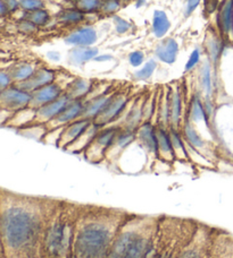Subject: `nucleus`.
<instances>
[{
  "mask_svg": "<svg viewBox=\"0 0 233 258\" xmlns=\"http://www.w3.org/2000/svg\"><path fill=\"white\" fill-rule=\"evenodd\" d=\"M54 200L1 189V258H42L47 220Z\"/></svg>",
  "mask_w": 233,
  "mask_h": 258,
  "instance_id": "1",
  "label": "nucleus"
},
{
  "mask_svg": "<svg viewBox=\"0 0 233 258\" xmlns=\"http://www.w3.org/2000/svg\"><path fill=\"white\" fill-rule=\"evenodd\" d=\"M128 213L108 206L82 204L75 227L73 258H108Z\"/></svg>",
  "mask_w": 233,
  "mask_h": 258,
  "instance_id": "2",
  "label": "nucleus"
},
{
  "mask_svg": "<svg viewBox=\"0 0 233 258\" xmlns=\"http://www.w3.org/2000/svg\"><path fill=\"white\" fill-rule=\"evenodd\" d=\"M159 216L129 212L114 238L108 258H153Z\"/></svg>",
  "mask_w": 233,
  "mask_h": 258,
  "instance_id": "3",
  "label": "nucleus"
},
{
  "mask_svg": "<svg viewBox=\"0 0 233 258\" xmlns=\"http://www.w3.org/2000/svg\"><path fill=\"white\" fill-rule=\"evenodd\" d=\"M81 205L55 198L47 220L42 258H73L75 227Z\"/></svg>",
  "mask_w": 233,
  "mask_h": 258,
  "instance_id": "4",
  "label": "nucleus"
},
{
  "mask_svg": "<svg viewBox=\"0 0 233 258\" xmlns=\"http://www.w3.org/2000/svg\"><path fill=\"white\" fill-rule=\"evenodd\" d=\"M199 221L160 214L158 239L153 258H176L182 246L190 239Z\"/></svg>",
  "mask_w": 233,
  "mask_h": 258,
  "instance_id": "5",
  "label": "nucleus"
},
{
  "mask_svg": "<svg viewBox=\"0 0 233 258\" xmlns=\"http://www.w3.org/2000/svg\"><path fill=\"white\" fill-rule=\"evenodd\" d=\"M213 229L212 225L199 222L190 239L181 247L176 258H208Z\"/></svg>",
  "mask_w": 233,
  "mask_h": 258,
  "instance_id": "6",
  "label": "nucleus"
},
{
  "mask_svg": "<svg viewBox=\"0 0 233 258\" xmlns=\"http://www.w3.org/2000/svg\"><path fill=\"white\" fill-rule=\"evenodd\" d=\"M131 101L132 100H130L129 92H126V91H115L104 110L93 121L100 127L118 125L125 114L126 110H128Z\"/></svg>",
  "mask_w": 233,
  "mask_h": 258,
  "instance_id": "7",
  "label": "nucleus"
},
{
  "mask_svg": "<svg viewBox=\"0 0 233 258\" xmlns=\"http://www.w3.org/2000/svg\"><path fill=\"white\" fill-rule=\"evenodd\" d=\"M120 125H109L101 127L99 133L94 137L91 144L84 151V157L91 163H99V162L106 160L107 151L112 146L116 135L120 130Z\"/></svg>",
  "mask_w": 233,
  "mask_h": 258,
  "instance_id": "8",
  "label": "nucleus"
},
{
  "mask_svg": "<svg viewBox=\"0 0 233 258\" xmlns=\"http://www.w3.org/2000/svg\"><path fill=\"white\" fill-rule=\"evenodd\" d=\"M32 93L26 92L17 85H11L0 92V105L1 110L15 113L30 106Z\"/></svg>",
  "mask_w": 233,
  "mask_h": 258,
  "instance_id": "9",
  "label": "nucleus"
},
{
  "mask_svg": "<svg viewBox=\"0 0 233 258\" xmlns=\"http://www.w3.org/2000/svg\"><path fill=\"white\" fill-rule=\"evenodd\" d=\"M137 142L147 154L148 160L155 162L158 158V144H157V125L153 121L142 122L137 129Z\"/></svg>",
  "mask_w": 233,
  "mask_h": 258,
  "instance_id": "10",
  "label": "nucleus"
},
{
  "mask_svg": "<svg viewBox=\"0 0 233 258\" xmlns=\"http://www.w3.org/2000/svg\"><path fill=\"white\" fill-rule=\"evenodd\" d=\"M208 258H233L232 232L214 227Z\"/></svg>",
  "mask_w": 233,
  "mask_h": 258,
  "instance_id": "11",
  "label": "nucleus"
},
{
  "mask_svg": "<svg viewBox=\"0 0 233 258\" xmlns=\"http://www.w3.org/2000/svg\"><path fill=\"white\" fill-rule=\"evenodd\" d=\"M180 129H181V133L183 135L184 141L188 145H190L191 148L199 151L201 154H204V155L208 157L209 160L214 162V155H215L214 150H213L211 144H209L206 140H204L203 136L197 132V129L195 128V125L189 120L187 116H185L184 120L182 122V126H181Z\"/></svg>",
  "mask_w": 233,
  "mask_h": 258,
  "instance_id": "12",
  "label": "nucleus"
},
{
  "mask_svg": "<svg viewBox=\"0 0 233 258\" xmlns=\"http://www.w3.org/2000/svg\"><path fill=\"white\" fill-rule=\"evenodd\" d=\"M84 100H71L65 109L58 116L45 126V130H54L58 128H64L71 122L82 118L84 110Z\"/></svg>",
  "mask_w": 233,
  "mask_h": 258,
  "instance_id": "13",
  "label": "nucleus"
},
{
  "mask_svg": "<svg viewBox=\"0 0 233 258\" xmlns=\"http://www.w3.org/2000/svg\"><path fill=\"white\" fill-rule=\"evenodd\" d=\"M70 101L71 99L67 97L66 93H64L55 101L40 106V108L37 109L35 118L31 126H46L47 124H49L65 109V106L69 104Z\"/></svg>",
  "mask_w": 233,
  "mask_h": 258,
  "instance_id": "14",
  "label": "nucleus"
},
{
  "mask_svg": "<svg viewBox=\"0 0 233 258\" xmlns=\"http://www.w3.org/2000/svg\"><path fill=\"white\" fill-rule=\"evenodd\" d=\"M137 142V130H132L125 127H121L120 130L116 135L115 140H114L112 146L107 151L106 154V160L110 162L118 161V158L121 157L126 150L130 146L133 145Z\"/></svg>",
  "mask_w": 233,
  "mask_h": 258,
  "instance_id": "15",
  "label": "nucleus"
},
{
  "mask_svg": "<svg viewBox=\"0 0 233 258\" xmlns=\"http://www.w3.org/2000/svg\"><path fill=\"white\" fill-rule=\"evenodd\" d=\"M167 102L169 112V127L181 128L185 116L183 114V99L180 87L176 84L167 89Z\"/></svg>",
  "mask_w": 233,
  "mask_h": 258,
  "instance_id": "16",
  "label": "nucleus"
},
{
  "mask_svg": "<svg viewBox=\"0 0 233 258\" xmlns=\"http://www.w3.org/2000/svg\"><path fill=\"white\" fill-rule=\"evenodd\" d=\"M56 78H57L56 70L50 69L48 67H39L29 79H26V81L15 85L21 87V89L26 91V92L33 93L37 90L41 89V87L47 86L51 84V83L56 82Z\"/></svg>",
  "mask_w": 233,
  "mask_h": 258,
  "instance_id": "17",
  "label": "nucleus"
},
{
  "mask_svg": "<svg viewBox=\"0 0 233 258\" xmlns=\"http://www.w3.org/2000/svg\"><path fill=\"white\" fill-rule=\"evenodd\" d=\"M66 86H63L57 81L51 83V84L43 86L32 93V100H31L30 106L33 109H39L40 106L47 104L56 100L59 97H62L65 93Z\"/></svg>",
  "mask_w": 233,
  "mask_h": 258,
  "instance_id": "18",
  "label": "nucleus"
},
{
  "mask_svg": "<svg viewBox=\"0 0 233 258\" xmlns=\"http://www.w3.org/2000/svg\"><path fill=\"white\" fill-rule=\"evenodd\" d=\"M115 91H112L110 89L104 91V92L98 94H91L85 99L84 103V110L82 113V118L88 119V120H94L99 113L107 104L109 99L112 98Z\"/></svg>",
  "mask_w": 233,
  "mask_h": 258,
  "instance_id": "19",
  "label": "nucleus"
},
{
  "mask_svg": "<svg viewBox=\"0 0 233 258\" xmlns=\"http://www.w3.org/2000/svg\"><path fill=\"white\" fill-rule=\"evenodd\" d=\"M92 120H88V119L81 118L65 126L64 128L62 129V134H61V137H59L57 148L62 150H66L71 144H73V143L84 133V130L88 128Z\"/></svg>",
  "mask_w": 233,
  "mask_h": 258,
  "instance_id": "20",
  "label": "nucleus"
},
{
  "mask_svg": "<svg viewBox=\"0 0 233 258\" xmlns=\"http://www.w3.org/2000/svg\"><path fill=\"white\" fill-rule=\"evenodd\" d=\"M144 100L145 99L142 98L132 100L118 125L132 130H137L139 128L144 122Z\"/></svg>",
  "mask_w": 233,
  "mask_h": 258,
  "instance_id": "21",
  "label": "nucleus"
},
{
  "mask_svg": "<svg viewBox=\"0 0 233 258\" xmlns=\"http://www.w3.org/2000/svg\"><path fill=\"white\" fill-rule=\"evenodd\" d=\"M67 45L73 47H92L97 42L98 35L96 30L91 26H81L64 39Z\"/></svg>",
  "mask_w": 233,
  "mask_h": 258,
  "instance_id": "22",
  "label": "nucleus"
},
{
  "mask_svg": "<svg viewBox=\"0 0 233 258\" xmlns=\"http://www.w3.org/2000/svg\"><path fill=\"white\" fill-rule=\"evenodd\" d=\"M157 144H158V160L171 164L176 161L168 127L157 125Z\"/></svg>",
  "mask_w": 233,
  "mask_h": 258,
  "instance_id": "23",
  "label": "nucleus"
},
{
  "mask_svg": "<svg viewBox=\"0 0 233 258\" xmlns=\"http://www.w3.org/2000/svg\"><path fill=\"white\" fill-rule=\"evenodd\" d=\"M93 90V82L91 79L83 77L72 78L67 84L65 93L71 100H85Z\"/></svg>",
  "mask_w": 233,
  "mask_h": 258,
  "instance_id": "24",
  "label": "nucleus"
},
{
  "mask_svg": "<svg viewBox=\"0 0 233 258\" xmlns=\"http://www.w3.org/2000/svg\"><path fill=\"white\" fill-rule=\"evenodd\" d=\"M187 118L193 125L198 124V122H203L208 128H211V121H209L206 109H205L204 98L201 93L192 94L190 102H189Z\"/></svg>",
  "mask_w": 233,
  "mask_h": 258,
  "instance_id": "25",
  "label": "nucleus"
},
{
  "mask_svg": "<svg viewBox=\"0 0 233 258\" xmlns=\"http://www.w3.org/2000/svg\"><path fill=\"white\" fill-rule=\"evenodd\" d=\"M100 129L101 127L98 124H96L94 121H92L91 124L89 125L88 128L84 130V133L82 134L81 136L73 143V144H71L65 151L74 154L84 153V151L89 148L90 144H91L92 141L94 140V137L97 136V134L99 133Z\"/></svg>",
  "mask_w": 233,
  "mask_h": 258,
  "instance_id": "26",
  "label": "nucleus"
},
{
  "mask_svg": "<svg viewBox=\"0 0 233 258\" xmlns=\"http://www.w3.org/2000/svg\"><path fill=\"white\" fill-rule=\"evenodd\" d=\"M198 82L200 93L205 99H212L214 95V79L212 75V63L209 61H204L201 63L199 74H198Z\"/></svg>",
  "mask_w": 233,
  "mask_h": 258,
  "instance_id": "27",
  "label": "nucleus"
},
{
  "mask_svg": "<svg viewBox=\"0 0 233 258\" xmlns=\"http://www.w3.org/2000/svg\"><path fill=\"white\" fill-rule=\"evenodd\" d=\"M177 52H179V45L173 38L164 39L155 50L157 58L167 65H172L175 62Z\"/></svg>",
  "mask_w": 233,
  "mask_h": 258,
  "instance_id": "28",
  "label": "nucleus"
},
{
  "mask_svg": "<svg viewBox=\"0 0 233 258\" xmlns=\"http://www.w3.org/2000/svg\"><path fill=\"white\" fill-rule=\"evenodd\" d=\"M99 54V50L94 47H74L69 53V62L73 66L80 67L85 62L94 60Z\"/></svg>",
  "mask_w": 233,
  "mask_h": 258,
  "instance_id": "29",
  "label": "nucleus"
},
{
  "mask_svg": "<svg viewBox=\"0 0 233 258\" xmlns=\"http://www.w3.org/2000/svg\"><path fill=\"white\" fill-rule=\"evenodd\" d=\"M217 25L221 33L228 35L233 27V0H224L219 8Z\"/></svg>",
  "mask_w": 233,
  "mask_h": 258,
  "instance_id": "30",
  "label": "nucleus"
},
{
  "mask_svg": "<svg viewBox=\"0 0 233 258\" xmlns=\"http://www.w3.org/2000/svg\"><path fill=\"white\" fill-rule=\"evenodd\" d=\"M169 135H171V141L173 151L175 154V160L179 162H189L188 152H187V143H185L183 135L181 133L180 128L175 127H168Z\"/></svg>",
  "mask_w": 233,
  "mask_h": 258,
  "instance_id": "31",
  "label": "nucleus"
},
{
  "mask_svg": "<svg viewBox=\"0 0 233 258\" xmlns=\"http://www.w3.org/2000/svg\"><path fill=\"white\" fill-rule=\"evenodd\" d=\"M38 67L31 62H18L8 69L11 78H13L14 84H19V83L29 79L34 71L37 70Z\"/></svg>",
  "mask_w": 233,
  "mask_h": 258,
  "instance_id": "32",
  "label": "nucleus"
},
{
  "mask_svg": "<svg viewBox=\"0 0 233 258\" xmlns=\"http://www.w3.org/2000/svg\"><path fill=\"white\" fill-rule=\"evenodd\" d=\"M35 112H37V110L31 108V106H27L25 109L15 112L6 125H8L10 127H17V128L30 127L32 125V122L35 118Z\"/></svg>",
  "mask_w": 233,
  "mask_h": 258,
  "instance_id": "33",
  "label": "nucleus"
},
{
  "mask_svg": "<svg viewBox=\"0 0 233 258\" xmlns=\"http://www.w3.org/2000/svg\"><path fill=\"white\" fill-rule=\"evenodd\" d=\"M223 42L216 34H209L206 38V41H205V50H206V53L208 55L209 62L212 65H215V63L219 61L220 55L223 51Z\"/></svg>",
  "mask_w": 233,
  "mask_h": 258,
  "instance_id": "34",
  "label": "nucleus"
},
{
  "mask_svg": "<svg viewBox=\"0 0 233 258\" xmlns=\"http://www.w3.org/2000/svg\"><path fill=\"white\" fill-rule=\"evenodd\" d=\"M84 19V13H82L78 8H73V9H63L59 11V14L57 15L58 23L65 26H77L78 24L83 23Z\"/></svg>",
  "mask_w": 233,
  "mask_h": 258,
  "instance_id": "35",
  "label": "nucleus"
},
{
  "mask_svg": "<svg viewBox=\"0 0 233 258\" xmlns=\"http://www.w3.org/2000/svg\"><path fill=\"white\" fill-rule=\"evenodd\" d=\"M169 27H171V22L166 13L163 10H156L153 17V32L155 37L158 39L164 38L167 34Z\"/></svg>",
  "mask_w": 233,
  "mask_h": 258,
  "instance_id": "36",
  "label": "nucleus"
},
{
  "mask_svg": "<svg viewBox=\"0 0 233 258\" xmlns=\"http://www.w3.org/2000/svg\"><path fill=\"white\" fill-rule=\"evenodd\" d=\"M22 18L32 22L34 25H37L38 27L48 25L50 19H51L50 14L48 13V10H46V9L27 11V13H25L24 11V15H23Z\"/></svg>",
  "mask_w": 233,
  "mask_h": 258,
  "instance_id": "37",
  "label": "nucleus"
},
{
  "mask_svg": "<svg viewBox=\"0 0 233 258\" xmlns=\"http://www.w3.org/2000/svg\"><path fill=\"white\" fill-rule=\"evenodd\" d=\"M187 152H188L189 162H191V163L201 166V168H214V162L209 160V158L205 156L204 154H201L199 151L191 148V146L188 144H187Z\"/></svg>",
  "mask_w": 233,
  "mask_h": 258,
  "instance_id": "38",
  "label": "nucleus"
},
{
  "mask_svg": "<svg viewBox=\"0 0 233 258\" xmlns=\"http://www.w3.org/2000/svg\"><path fill=\"white\" fill-rule=\"evenodd\" d=\"M75 6L84 14L96 13V11L100 10L101 0H77Z\"/></svg>",
  "mask_w": 233,
  "mask_h": 258,
  "instance_id": "39",
  "label": "nucleus"
},
{
  "mask_svg": "<svg viewBox=\"0 0 233 258\" xmlns=\"http://www.w3.org/2000/svg\"><path fill=\"white\" fill-rule=\"evenodd\" d=\"M157 68V62L155 60H149L146 62V65L142 67L141 69L137 70L134 74V77L139 81H147L150 77L153 76L154 71Z\"/></svg>",
  "mask_w": 233,
  "mask_h": 258,
  "instance_id": "40",
  "label": "nucleus"
},
{
  "mask_svg": "<svg viewBox=\"0 0 233 258\" xmlns=\"http://www.w3.org/2000/svg\"><path fill=\"white\" fill-rule=\"evenodd\" d=\"M156 111V101L154 97L146 98L144 100V122L152 121V118Z\"/></svg>",
  "mask_w": 233,
  "mask_h": 258,
  "instance_id": "41",
  "label": "nucleus"
},
{
  "mask_svg": "<svg viewBox=\"0 0 233 258\" xmlns=\"http://www.w3.org/2000/svg\"><path fill=\"white\" fill-rule=\"evenodd\" d=\"M19 6L25 13H27V11L43 9L45 2H43V0H19Z\"/></svg>",
  "mask_w": 233,
  "mask_h": 258,
  "instance_id": "42",
  "label": "nucleus"
},
{
  "mask_svg": "<svg viewBox=\"0 0 233 258\" xmlns=\"http://www.w3.org/2000/svg\"><path fill=\"white\" fill-rule=\"evenodd\" d=\"M122 0H101L100 10L106 15H112L120 9Z\"/></svg>",
  "mask_w": 233,
  "mask_h": 258,
  "instance_id": "43",
  "label": "nucleus"
},
{
  "mask_svg": "<svg viewBox=\"0 0 233 258\" xmlns=\"http://www.w3.org/2000/svg\"><path fill=\"white\" fill-rule=\"evenodd\" d=\"M17 30L23 34H35L38 32V26L34 25L32 22L27 21V19L22 18L21 21L17 23Z\"/></svg>",
  "mask_w": 233,
  "mask_h": 258,
  "instance_id": "44",
  "label": "nucleus"
},
{
  "mask_svg": "<svg viewBox=\"0 0 233 258\" xmlns=\"http://www.w3.org/2000/svg\"><path fill=\"white\" fill-rule=\"evenodd\" d=\"M201 58V50L200 49H195L191 52L190 57H189L187 63H185V73H190L191 70L195 69V67L198 65Z\"/></svg>",
  "mask_w": 233,
  "mask_h": 258,
  "instance_id": "45",
  "label": "nucleus"
},
{
  "mask_svg": "<svg viewBox=\"0 0 233 258\" xmlns=\"http://www.w3.org/2000/svg\"><path fill=\"white\" fill-rule=\"evenodd\" d=\"M145 60V53L142 51H133L132 53H130L129 55V62L130 65L133 67H138L142 65V62Z\"/></svg>",
  "mask_w": 233,
  "mask_h": 258,
  "instance_id": "46",
  "label": "nucleus"
},
{
  "mask_svg": "<svg viewBox=\"0 0 233 258\" xmlns=\"http://www.w3.org/2000/svg\"><path fill=\"white\" fill-rule=\"evenodd\" d=\"M11 85H14V81L10 76L9 71L1 70V73H0V89L2 91Z\"/></svg>",
  "mask_w": 233,
  "mask_h": 258,
  "instance_id": "47",
  "label": "nucleus"
},
{
  "mask_svg": "<svg viewBox=\"0 0 233 258\" xmlns=\"http://www.w3.org/2000/svg\"><path fill=\"white\" fill-rule=\"evenodd\" d=\"M114 23H115L116 31L120 34L126 33V32L130 30V27H131V25H130V23L128 21H125V19L121 18V17H117V16L114 17Z\"/></svg>",
  "mask_w": 233,
  "mask_h": 258,
  "instance_id": "48",
  "label": "nucleus"
},
{
  "mask_svg": "<svg viewBox=\"0 0 233 258\" xmlns=\"http://www.w3.org/2000/svg\"><path fill=\"white\" fill-rule=\"evenodd\" d=\"M204 6L205 10L208 14H212L219 8V0H204Z\"/></svg>",
  "mask_w": 233,
  "mask_h": 258,
  "instance_id": "49",
  "label": "nucleus"
},
{
  "mask_svg": "<svg viewBox=\"0 0 233 258\" xmlns=\"http://www.w3.org/2000/svg\"><path fill=\"white\" fill-rule=\"evenodd\" d=\"M200 0H187V5H185V15H191L196 8L199 6Z\"/></svg>",
  "mask_w": 233,
  "mask_h": 258,
  "instance_id": "50",
  "label": "nucleus"
},
{
  "mask_svg": "<svg viewBox=\"0 0 233 258\" xmlns=\"http://www.w3.org/2000/svg\"><path fill=\"white\" fill-rule=\"evenodd\" d=\"M3 1L6 2V5L8 7L10 13H14V11H16L18 9V8H21V6H19V1H17V0H3Z\"/></svg>",
  "mask_w": 233,
  "mask_h": 258,
  "instance_id": "51",
  "label": "nucleus"
},
{
  "mask_svg": "<svg viewBox=\"0 0 233 258\" xmlns=\"http://www.w3.org/2000/svg\"><path fill=\"white\" fill-rule=\"evenodd\" d=\"M8 14H10L8 7H7L6 2L1 0V1H0V15H1L2 18H5Z\"/></svg>",
  "mask_w": 233,
  "mask_h": 258,
  "instance_id": "52",
  "label": "nucleus"
},
{
  "mask_svg": "<svg viewBox=\"0 0 233 258\" xmlns=\"http://www.w3.org/2000/svg\"><path fill=\"white\" fill-rule=\"evenodd\" d=\"M110 59H113L112 55H109V54H100V55H98V57H96V59H94V61L104 62V61L110 60Z\"/></svg>",
  "mask_w": 233,
  "mask_h": 258,
  "instance_id": "53",
  "label": "nucleus"
},
{
  "mask_svg": "<svg viewBox=\"0 0 233 258\" xmlns=\"http://www.w3.org/2000/svg\"><path fill=\"white\" fill-rule=\"evenodd\" d=\"M142 3H144V0H138V3H137V7H140Z\"/></svg>",
  "mask_w": 233,
  "mask_h": 258,
  "instance_id": "54",
  "label": "nucleus"
},
{
  "mask_svg": "<svg viewBox=\"0 0 233 258\" xmlns=\"http://www.w3.org/2000/svg\"><path fill=\"white\" fill-rule=\"evenodd\" d=\"M123 1H130V0H123Z\"/></svg>",
  "mask_w": 233,
  "mask_h": 258,
  "instance_id": "55",
  "label": "nucleus"
},
{
  "mask_svg": "<svg viewBox=\"0 0 233 258\" xmlns=\"http://www.w3.org/2000/svg\"><path fill=\"white\" fill-rule=\"evenodd\" d=\"M72 1H75V2H77V0H72Z\"/></svg>",
  "mask_w": 233,
  "mask_h": 258,
  "instance_id": "56",
  "label": "nucleus"
}]
</instances>
